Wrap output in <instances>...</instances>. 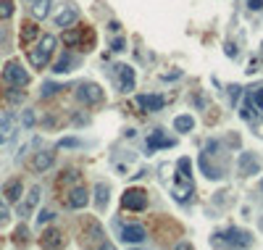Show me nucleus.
Wrapping results in <instances>:
<instances>
[{"instance_id": "obj_8", "label": "nucleus", "mask_w": 263, "mask_h": 250, "mask_svg": "<svg viewBox=\"0 0 263 250\" xmlns=\"http://www.w3.org/2000/svg\"><path fill=\"white\" fill-rule=\"evenodd\" d=\"M119 69V90L121 92H132L134 90V71H132V66H116Z\"/></svg>"}, {"instance_id": "obj_14", "label": "nucleus", "mask_w": 263, "mask_h": 250, "mask_svg": "<svg viewBox=\"0 0 263 250\" xmlns=\"http://www.w3.org/2000/svg\"><path fill=\"white\" fill-rule=\"evenodd\" d=\"M21 182H18V179H13V182H8L5 184V190H3V195H5V200L8 203H18V200H21Z\"/></svg>"}, {"instance_id": "obj_35", "label": "nucleus", "mask_w": 263, "mask_h": 250, "mask_svg": "<svg viewBox=\"0 0 263 250\" xmlns=\"http://www.w3.org/2000/svg\"><path fill=\"white\" fill-rule=\"evenodd\" d=\"M224 48H227V55H232V58L237 55V50H234V45H232V42H229V45H224Z\"/></svg>"}, {"instance_id": "obj_11", "label": "nucleus", "mask_w": 263, "mask_h": 250, "mask_svg": "<svg viewBox=\"0 0 263 250\" xmlns=\"http://www.w3.org/2000/svg\"><path fill=\"white\" fill-rule=\"evenodd\" d=\"M55 161V155L50 150H40V153H34V161H32V169L34 171H48L50 166Z\"/></svg>"}, {"instance_id": "obj_27", "label": "nucleus", "mask_w": 263, "mask_h": 250, "mask_svg": "<svg viewBox=\"0 0 263 250\" xmlns=\"http://www.w3.org/2000/svg\"><path fill=\"white\" fill-rule=\"evenodd\" d=\"M16 243H18V245L29 243V229H26V227H18V229H16Z\"/></svg>"}, {"instance_id": "obj_18", "label": "nucleus", "mask_w": 263, "mask_h": 250, "mask_svg": "<svg viewBox=\"0 0 263 250\" xmlns=\"http://www.w3.org/2000/svg\"><path fill=\"white\" fill-rule=\"evenodd\" d=\"M200 169H203V174H205L208 179H219V177H221V171L216 169V166L208 163V155H205V153L200 155Z\"/></svg>"}, {"instance_id": "obj_1", "label": "nucleus", "mask_w": 263, "mask_h": 250, "mask_svg": "<svg viewBox=\"0 0 263 250\" xmlns=\"http://www.w3.org/2000/svg\"><path fill=\"white\" fill-rule=\"evenodd\" d=\"M55 45H58V40H55V34H42L40 42L34 45V50H29V63L34 69H45L50 61V55L55 50Z\"/></svg>"}, {"instance_id": "obj_17", "label": "nucleus", "mask_w": 263, "mask_h": 250, "mask_svg": "<svg viewBox=\"0 0 263 250\" xmlns=\"http://www.w3.org/2000/svg\"><path fill=\"white\" fill-rule=\"evenodd\" d=\"M37 203H40V190H37V187H32V190H29V198H26V203H24L21 208H18V214H21V216H26V214H29V211L37 206Z\"/></svg>"}, {"instance_id": "obj_32", "label": "nucleus", "mask_w": 263, "mask_h": 250, "mask_svg": "<svg viewBox=\"0 0 263 250\" xmlns=\"http://www.w3.org/2000/svg\"><path fill=\"white\" fill-rule=\"evenodd\" d=\"M248 3V8H253V11H261L263 8V0H245Z\"/></svg>"}, {"instance_id": "obj_29", "label": "nucleus", "mask_w": 263, "mask_h": 250, "mask_svg": "<svg viewBox=\"0 0 263 250\" xmlns=\"http://www.w3.org/2000/svg\"><path fill=\"white\" fill-rule=\"evenodd\" d=\"M8 219H11V211H8V208L3 206V203H0V227L8 224Z\"/></svg>"}, {"instance_id": "obj_2", "label": "nucleus", "mask_w": 263, "mask_h": 250, "mask_svg": "<svg viewBox=\"0 0 263 250\" xmlns=\"http://www.w3.org/2000/svg\"><path fill=\"white\" fill-rule=\"evenodd\" d=\"M3 82L11 87H26L29 85V74H26V69L18 61H8L3 69Z\"/></svg>"}, {"instance_id": "obj_33", "label": "nucleus", "mask_w": 263, "mask_h": 250, "mask_svg": "<svg viewBox=\"0 0 263 250\" xmlns=\"http://www.w3.org/2000/svg\"><path fill=\"white\" fill-rule=\"evenodd\" d=\"M24 124H26V126L34 124V114H32V111H26V114H24Z\"/></svg>"}, {"instance_id": "obj_31", "label": "nucleus", "mask_w": 263, "mask_h": 250, "mask_svg": "<svg viewBox=\"0 0 263 250\" xmlns=\"http://www.w3.org/2000/svg\"><path fill=\"white\" fill-rule=\"evenodd\" d=\"M37 221H40V224H48V221H53V211H42Z\"/></svg>"}, {"instance_id": "obj_26", "label": "nucleus", "mask_w": 263, "mask_h": 250, "mask_svg": "<svg viewBox=\"0 0 263 250\" xmlns=\"http://www.w3.org/2000/svg\"><path fill=\"white\" fill-rule=\"evenodd\" d=\"M61 87L58 85H55V82H45V85H42V92H40V95L42 98H50V95H55V92H58Z\"/></svg>"}, {"instance_id": "obj_23", "label": "nucleus", "mask_w": 263, "mask_h": 250, "mask_svg": "<svg viewBox=\"0 0 263 250\" xmlns=\"http://www.w3.org/2000/svg\"><path fill=\"white\" fill-rule=\"evenodd\" d=\"M158 145H161V147H171L174 140H168V137H163L161 132H155V134L147 140V147H158Z\"/></svg>"}, {"instance_id": "obj_6", "label": "nucleus", "mask_w": 263, "mask_h": 250, "mask_svg": "<svg viewBox=\"0 0 263 250\" xmlns=\"http://www.w3.org/2000/svg\"><path fill=\"white\" fill-rule=\"evenodd\" d=\"M250 232H242V229H227L224 232V245H234V248H245L250 245Z\"/></svg>"}, {"instance_id": "obj_3", "label": "nucleus", "mask_w": 263, "mask_h": 250, "mask_svg": "<svg viewBox=\"0 0 263 250\" xmlns=\"http://www.w3.org/2000/svg\"><path fill=\"white\" fill-rule=\"evenodd\" d=\"M77 100L84 106H98L103 100V90L100 85H92V82H84V85H79L77 90Z\"/></svg>"}, {"instance_id": "obj_5", "label": "nucleus", "mask_w": 263, "mask_h": 250, "mask_svg": "<svg viewBox=\"0 0 263 250\" xmlns=\"http://www.w3.org/2000/svg\"><path fill=\"white\" fill-rule=\"evenodd\" d=\"M77 18H79V8L74 3H66L61 8V13L55 16V26H66V29H69L71 24H77Z\"/></svg>"}, {"instance_id": "obj_34", "label": "nucleus", "mask_w": 263, "mask_h": 250, "mask_svg": "<svg viewBox=\"0 0 263 250\" xmlns=\"http://www.w3.org/2000/svg\"><path fill=\"white\" fill-rule=\"evenodd\" d=\"M74 145H79L77 140H61V147H74Z\"/></svg>"}, {"instance_id": "obj_36", "label": "nucleus", "mask_w": 263, "mask_h": 250, "mask_svg": "<svg viewBox=\"0 0 263 250\" xmlns=\"http://www.w3.org/2000/svg\"><path fill=\"white\" fill-rule=\"evenodd\" d=\"M29 3H34V0H29Z\"/></svg>"}, {"instance_id": "obj_13", "label": "nucleus", "mask_w": 263, "mask_h": 250, "mask_svg": "<svg viewBox=\"0 0 263 250\" xmlns=\"http://www.w3.org/2000/svg\"><path fill=\"white\" fill-rule=\"evenodd\" d=\"M256 111H258V106H256V103H253V98L248 95V98H245V103H242V106H240V116H242V119H245V122H250V124H256V119H258V114H256Z\"/></svg>"}, {"instance_id": "obj_12", "label": "nucleus", "mask_w": 263, "mask_h": 250, "mask_svg": "<svg viewBox=\"0 0 263 250\" xmlns=\"http://www.w3.org/2000/svg\"><path fill=\"white\" fill-rule=\"evenodd\" d=\"M258 169H261V163H258V158L253 153H242V158H240V171L245 174V177H250V174H258Z\"/></svg>"}, {"instance_id": "obj_16", "label": "nucleus", "mask_w": 263, "mask_h": 250, "mask_svg": "<svg viewBox=\"0 0 263 250\" xmlns=\"http://www.w3.org/2000/svg\"><path fill=\"white\" fill-rule=\"evenodd\" d=\"M37 34H40V26H37V24L26 21V24L21 26V45H24V48H26V45H29L32 40H34Z\"/></svg>"}, {"instance_id": "obj_7", "label": "nucleus", "mask_w": 263, "mask_h": 250, "mask_svg": "<svg viewBox=\"0 0 263 250\" xmlns=\"http://www.w3.org/2000/svg\"><path fill=\"white\" fill-rule=\"evenodd\" d=\"M121 240L129 245H139V243H145V229L139 224H129V227L121 229Z\"/></svg>"}, {"instance_id": "obj_4", "label": "nucleus", "mask_w": 263, "mask_h": 250, "mask_svg": "<svg viewBox=\"0 0 263 250\" xmlns=\"http://www.w3.org/2000/svg\"><path fill=\"white\" fill-rule=\"evenodd\" d=\"M121 206H124L127 211H142L145 206H147V195L142 190H127L124 195H121Z\"/></svg>"}, {"instance_id": "obj_22", "label": "nucleus", "mask_w": 263, "mask_h": 250, "mask_svg": "<svg viewBox=\"0 0 263 250\" xmlns=\"http://www.w3.org/2000/svg\"><path fill=\"white\" fill-rule=\"evenodd\" d=\"M40 245H42V248H53V245L58 248V245H61V235H58V232H53V229H50V232H45V235H42Z\"/></svg>"}, {"instance_id": "obj_10", "label": "nucleus", "mask_w": 263, "mask_h": 250, "mask_svg": "<svg viewBox=\"0 0 263 250\" xmlns=\"http://www.w3.org/2000/svg\"><path fill=\"white\" fill-rule=\"evenodd\" d=\"M137 106L142 108V111H150V114H153V111H161L166 106V100L161 95H139L137 98Z\"/></svg>"}, {"instance_id": "obj_9", "label": "nucleus", "mask_w": 263, "mask_h": 250, "mask_svg": "<svg viewBox=\"0 0 263 250\" xmlns=\"http://www.w3.org/2000/svg\"><path fill=\"white\" fill-rule=\"evenodd\" d=\"M90 203V195H87V190L84 187H74L69 192V198H66V206L69 208H84Z\"/></svg>"}, {"instance_id": "obj_30", "label": "nucleus", "mask_w": 263, "mask_h": 250, "mask_svg": "<svg viewBox=\"0 0 263 250\" xmlns=\"http://www.w3.org/2000/svg\"><path fill=\"white\" fill-rule=\"evenodd\" d=\"M124 45H127V42H124V37H116V40L111 42V50H116V53H119V50H124Z\"/></svg>"}, {"instance_id": "obj_20", "label": "nucleus", "mask_w": 263, "mask_h": 250, "mask_svg": "<svg viewBox=\"0 0 263 250\" xmlns=\"http://www.w3.org/2000/svg\"><path fill=\"white\" fill-rule=\"evenodd\" d=\"M95 200H98V208L100 211L108 206V184L106 182H100L98 187H95Z\"/></svg>"}, {"instance_id": "obj_15", "label": "nucleus", "mask_w": 263, "mask_h": 250, "mask_svg": "<svg viewBox=\"0 0 263 250\" xmlns=\"http://www.w3.org/2000/svg\"><path fill=\"white\" fill-rule=\"evenodd\" d=\"M77 63V58H74L71 53H63L58 61H55V66H53V71L55 74H66V71H71V66Z\"/></svg>"}, {"instance_id": "obj_28", "label": "nucleus", "mask_w": 263, "mask_h": 250, "mask_svg": "<svg viewBox=\"0 0 263 250\" xmlns=\"http://www.w3.org/2000/svg\"><path fill=\"white\" fill-rule=\"evenodd\" d=\"M63 42H66V45H77V42H79V32L69 29V32L63 34Z\"/></svg>"}, {"instance_id": "obj_21", "label": "nucleus", "mask_w": 263, "mask_h": 250, "mask_svg": "<svg viewBox=\"0 0 263 250\" xmlns=\"http://www.w3.org/2000/svg\"><path fill=\"white\" fill-rule=\"evenodd\" d=\"M174 126L179 129V132H192L195 119H192V116H176V119H174Z\"/></svg>"}, {"instance_id": "obj_24", "label": "nucleus", "mask_w": 263, "mask_h": 250, "mask_svg": "<svg viewBox=\"0 0 263 250\" xmlns=\"http://www.w3.org/2000/svg\"><path fill=\"white\" fill-rule=\"evenodd\" d=\"M16 11L13 0H0V21H5V18H11Z\"/></svg>"}, {"instance_id": "obj_19", "label": "nucleus", "mask_w": 263, "mask_h": 250, "mask_svg": "<svg viewBox=\"0 0 263 250\" xmlns=\"http://www.w3.org/2000/svg\"><path fill=\"white\" fill-rule=\"evenodd\" d=\"M48 13H50V0H34L32 16H34V18H45Z\"/></svg>"}, {"instance_id": "obj_25", "label": "nucleus", "mask_w": 263, "mask_h": 250, "mask_svg": "<svg viewBox=\"0 0 263 250\" xmlns=\"http://www.w3.org/2000/svg\"><path fill=\"white\" fill-rule=\"evenodd\" d=\"M250 98H253V103L258 106V111L263 114V85L261 87H253V92H250Z\"/></svg>"}]
</instances>
